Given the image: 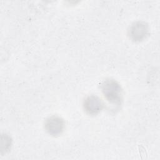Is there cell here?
<instances>
[{"label": "cell", "mask_w": 160, "mask_h": 160, "mask_svg": "<svg viewBox=\"0 0 160 160\" xmlns=\"http://www.w3.org/2000/svg\"><path fill=\"white\" fill-rule=\"evenodd\" d=\"M102 93L111 104L119 105L122 101V91L120 84L113 79H106L101 85Z\"/></svg>", "instance_id": "obj_1"}, {"label": "cell", "mask_w": 160, "mask_h": 160, "mask_svg": "<svg viewBox=\"0 0 160 160\" xmlns=\"http://www.w3.org/2000/svg\"><path fill=\"white\" fill-rule=\"evenodd\" d=\"M44 125L46 130L50 135L56 136L62 133L64 129L65 124L61 118L52 116L46 119Z\"/></svg>", "instance_id": "obj_2"}, {"label": "cell", "mask_w": 160, "mask_h": 160, "mask_svg": "<svg viewBox=\"0 0 160 160\" xmlns=\"http://www.w3.org/2000/svg\"><path fill=\"white\" fill-rule=\"evenodd\" d=\"M149 32L148 26L146 23L138 21L133 23L128 30V34L131 39L135 41H140L146 38Z\"/></svg>", "instance_id": "obj_3"}, {"label": "cell", "mask_w": 160, "mask_h": 160, "mask_svg": "<svg viewBox=\"0 0 160 160\" xmlns=\"http://www.w3.org/2000/svg\"><path fill=\"white\" fill-rule=\"evenodd\" d=\"M84 109L86 112L91 115H95L99 113L102 109V102L98 96L91 95L87 97L84 101Z\"/></svg>", "instance_id": "obj_4"}, {"label": "cell", "mask_w": 160, "mask_h": 160, "mask_svg": "<svg viewBox=\"0 0 160 160\" xmlns=\"http://www.w3.org/2000/svg\"><path fill=\"white\" fill-rule=\"evenodd\" d=\"M5 144L4 148L1 150V151H5L6 152L8 151V149L10 148L11 145V139L9 136L7 134H5L4 136L2 135L1 136V146Z\"/></svg>", "instance_id": "obj_5"}, {"label": "cell", "mask_w": 160, "mask_h": 160, "mask_svg": "<svg viewBox=\"0 0 160 160\" xmlns=\"http://www.w3.org/2000/svg\"><path fill=\"white\" fill-rule=\"evenodd\" d=\"M139 153L141 156H146L147 155L146 152V149L142 146L140 145L139 146Z\"/></svg>", "instance_id": "obj_6"}]
</instances>
